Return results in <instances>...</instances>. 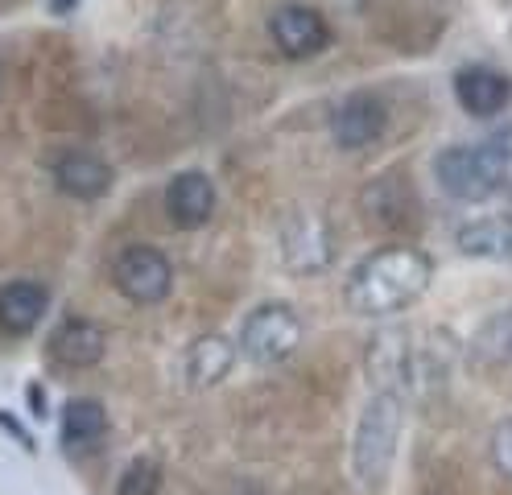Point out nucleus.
<instances>
[{
    "label": "nucleus",
    "instance_id": "obj_20",
    "mask_svg": "<svg viewBox=\"0 0 512 495\" xmlns=\"http://www.w3.org/2000/svg\"><path fill=\"white\" fill-rule=\"evenodd\" d=\"M488 450H492V467H496L504 479H512V417H504V421L492 429Z\"/></svg>",
    "mask_w": 512,
    "mask_h": 495
},
{
    "label": "nucleus",
    "instance_id": "obj_19",
    "mask_svg": "<svg viewBox=\"0 0 512 495\" xmlns=\"http://www.w3.org/2000/svg\"><path fill=\"white\" fill-rule=\"evenodd\" d=\"M162 487V467L153 458H133L116 479V495H157Z\"/></svg>",
    "mask_w": 512,
    "mask_h": 495
},
{
    "label": "nucleus",
    "instance_id": "obj_2",
    "mask_svg": "<svg viewBox=\"0 0 512 495\" xmlns=\"http://www.w3.org/2000/svg\"><path fill=\"white\" fill-rule=\"evenodd\" d=\"M401 425H405V388L372 384V396L356 417V429H351V475L372 495L393 475Z\"/></svg>",
    "mask_w": 512,
    "mask_h": 495
},
{
    "label": "nucleus",
    "instance_id": "obj_12",
    "mask_svg": "<svg viewBox=\"0 0 512 495\" xmlns=\"http://www.w3.org/2000/svg\"><path fill=\"white\" fill-rule=\"evenodd\" d=\"M215 203H219L215 182L203 170H182L166 186V215L178 227H203L215 215Z\"/></svg>",
    "mask_w": 512,
    "mask_h": 495
},
{
    "label": "nucleus",
    "instance_id": "obj_14",
    "mask_svg": "<svg viewBox=\"0 0 512 495\" xmlns=\"http://www.w3.org/2000/svg\"><path fill=\"white\" fill-rule=\"evenodd\" d=\"M50 310V293L46 285L38 281H9V285H0V330L5 335H29Z\"/></svg>",
    "mask_w": 512,
    "mask_h": 495
},
{
    "label": "nucleus",
    "instance_id": "obj_4",
    "mask_svg": "<svg viewBox=\"0 0 512 495\" xmlns=\"http://www.w3.org/2000/svg\"><path fill=\"white\" fill-rule=\"evenodd\" d=\"M298 343H302V318H298V310L281 306V302L256 306L240 322V351L252 363H281L298 351Z\"/></svg>",
    "mask_w": 512,
    "mask_h": 495
},
{
    "label": "nucleus",
    "instance_id": "obj_5",
    "mask_svg": "<svg viewBox=\"0 0 512 495\" xmlns=\"http://www.w3.org/2000/svg\"><path fill=\"white\" fill-rule=\"evenodd\" d=\"M112 281L128 302L157 306V302H166L174 289V264L153 244H128L112 264Z\"/></svg>",
    "mask_w": 512,
    "mask_h": 495
},
{
    "label": "nucleus",
    "instance_id": "obj_6",
    "mask_svg": "<svg viewBox=\"0 0 512 495\" xmlns=\"http://www.w3.org/2000/svg\"><path fill=\"white\" fill-rule=\"evenodd\" d=\"M389 128V104L376 91H351L331 108V141L339 149H368Z\"/></svg>",
    "mask_w": 512,
    "mask_h": 495
},
{
    "label": "nucleus",
    "instance_id": "obj_11",
    "mask_svg": "<svg viewBox=\"0 0 512 495\" xmlns=\"http://www.w3.org/2000/svg\"><path fill=\"white\" fill-rule=\"evenodd\" d=\"M455 248L471 260H500L512 264V215L492 211V215H471L455 231Z\"/></svg>",
    "mask_w": 512,
    "mask_h": 495
},
{
    "label": "nucleus",
    "instance_id": "obj_23",
    "mask_svg": "<svg viewBox=\"0 0 512 495\" xmlns=\"http://www.w3.org/2000/svg\"><path fill=\"white\" fill-rule=\"evenodd\" d=\"M504 190H508V215H512V182H508V186H504Z\"/></svg>",
    "mask_w": 512,
    "mask_h": 495
},
{
    "label": "nucleus",
    "instance_id": "obj_8",
    "mask_svg": "<svg viewBox=\"0 0 512 495\" xmlns=\"http://www.w3.org/2000/svg\"><path fill=\"white\" fill-rule=\"evenodd\" d=\"M269 38L273 46L285 54V58H314V54H323L327 42H331V25L327 17L310 9V5H281L273 17H269Z\"/></svg>",
    "mask_w": 512,
    "mask_h": 495
},
{
    "label": "nucleus",
    "instance_id": "obj_13",
    "mask_svg": "<svg viewBox=\"0 0 512 495\" xmlns=\"http://www.w3.org/2000/svg\"><path fill=\"white\" fill-rule=\"evenodd\" d=\"M104 351H108V335L91 318H67L50 339V355L62 368H95L104 359Z\"/></svg>",
    "mask_w": 512,
    "mask_h": 495
},
{
    "label": "nucleus",
    "instance_id": "obj_10",
    "mask_svg": "<svg viewBox=\"0 0 512 495\" xmlns=\"http://www.w3.org/2000/svg\"><path fill=\"white\" fill-rule=\"evenodd\" d=\"M54 186L79 203H95L112 190V165L91 149H62L54 157Z\"/></svg>",
    "mask_w": 512,
    "mask_h": 495
},
{
    "label": "nucleus",
    "instance_id": "obj_18",
    "mask_svg": "<svg viewBox=\"0 0 512 495\" xmlns=\"http://www.w3.org/2000/svg\"><path fill=\"white\" fill-rule=\"evenodd\" d=\"M475 347H479V355H488V359L512 363V306L500 310V314H492L484 326H479Z\"/></svg>",
    "mask_w": 512,
    "mask_h": 495
},
{
    "label": "nucleus",
    "instance_id": "obj_16",
    "mask_svg": "<svg viewBox=\"0 0 512 495\" xmlns=\"http://www.w3.org/2000/svg\"><path fill=\"white\" fill-rule=\"evenodd\" d=\"M108 434V413L100 401H71L62 409V442L71 450H87L95 442H104Z\"/></svg>",
    "mask_w": 512,
    "mask_h": 495
},
{
    "label": "nucleus",
    "instance_id": "obj_7",
    "mask_svg": "<svg viewBox=\"0 0 512 495\" xmlns=\"http://www.w3.org/2000/svg\"><path fill=\"white\" fill-rule=\"evenodd\" d=\"M281 260H285V269L298 273V277L327 273L331 260H335V240H331L327 219L302 211V215H294L290 223H285V231H281Z\"/></svg>",
    "mask_w": 512,
    "mask_h": 495
},
{
    "label": "nucleus",
    "instance_id": "obj_3",
    "mask_svg": "<svg viewBox=\"0 0 512 495\" xmlns=\"http://www.w3.org/2000/svg\"><path fill=\"white\" fill-rule=\"evenodd\" d=\"M508 165H512V157L504 149H496L492 141L446 145L434 157V182L451 198H459V203H484V198H492L508 186Z\"/></svg>",
    "mask_w": 512,
    "mask_h": 495
},
{
    "label": "nucleus",
    "instance_id": "obj_22",
    "mask_svg": "<svg viewBox=\"0 0 512 495\" xmlns=\"http://www.w3.org/2000/svg\"><path fill=\"white\" fill-rule=\"evenodd\" d=\"M79 9V0H50V13H71Z\"/></svg>",
    "mask_w": 512,
    "mask_h": 495
},
{
    "label": "nucleus",
    "instance_id": "obj_17",
    "mask_svg": "<svg viewBox=\"0 0 512 495\" xmlns=\"http://www.w3.org/2000/svg\"><path fill=\"white\" fill-rule=\"evenodd\" d=\"M364 207H368V215H372L376 223H384V227H401V223L409 219V211H413L409 190L401 186V178H380V182H372V186L364 190Z\"/></svg>",
    "mask_w": 512,
    "mask_h": 495
},
{
    "label": "nucleus",
    "instance_id": "obj_15",
    "mask_svg": "<svg viewBox=\"0 0 512 495\" xmlns=\"http://www.w3.org/2000/svg\"><path fill=\"white\" fill-rule=\"evenodd\" d=\"M232 368H236V347L223 335H199L182 359V376L190 388H215L232 376Z\"/></svg>",
    "mask_w": 512,
    "mask_h": 495
},
{
    "label": "nucleus",
    "instance_id": "obj_21",
    "mask_svg": "<svg viewBox=\"0 0 512 495\" xmlns=\"http://www.w3.org/2000/svg\"><path fill=\"white\" fill-rule=\"evenodd\" d=\"M0 425H9V434H13L17 442H25L29 450H34V438H29V434H25V429H21V425H17V421H13L9 413H0Z\"/></svg>",
    "mask_w": 512,
    "mask_h": 495
},
{
    "label": "nucleus",
    "instance_id": "obj_1",
    "mask_svg": "<svg viewBox=\"0 0 512 495\" xmlns=\"http://www.w3.org/2000/svg\"><path fill=\"white\" fill-rule=\"evenodd\" d=\"M434 281V256L418 244H384L347 277V306L364 318H393L418 306Z\"/></svg>",
    "mask_w": 512,
    "mask_h": 495
},
{
    "label": "nucleus",
    "instance_id": "obj_9",
    "mask_svg": "<svg viewBox=\"0 0 512 495\" xmlns=\"http://www.w3.org/2000/svg\"><path fill=\"white\" fill-rule=\"evenodd\" d=\"M455 99L459 108L475 120H492L512 104V79L496 66L484 62H467L455 71Z\"/></svg>",
    "mask_w": 512,
    "mask_h": 495
}]
</instances>
